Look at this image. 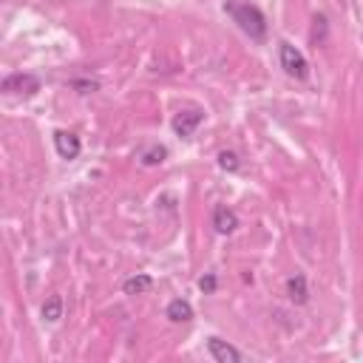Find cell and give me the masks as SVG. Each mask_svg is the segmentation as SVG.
Instances as JSON below:
<instances>
[{
    "instance_id": "1",
    "label": "cell",
    "mask_w": 363,
    "mask_h": 363,
    "mask_svg": "<svg viewBox=\"0 0 363 363\" xmlns=\"http://www.w3.org/2000/svg\"><path fill=\"white\" fill-rule=\"evenodd\" d=\"M224 11L233 17V23H238V28L244 34H250L252 40H264L267 37V17L264 11L250 3V0H227L224 3Z\"/></svg>"
},
{
    "instance_id": "2",
    "label": "cell",
    "mask_w": 363,
    "mask_h": 363,
    "mask_svg": "<svg viewBox=\"0 0 363 363\" xmlns=\"http://www.w3.org/2000/svg\"><path fill=\"white\" fill-rule=\"evenodd\" d=\"M278 54H281V68L289 77H295V79H306L309 77V62L292 43H278Z\"/></svg>"
},
{
    "instance_id": "3",
    "label": "cell",
    "mask_w": 363,
    "mask_h": 363,
    "mask_svg": "<svg viewBox=\"0 0 363 363\" xmlns=\"http://www.w3.org/2000/svg\"><path fill=\"white\" fill-rule=\"evenodd\" d=\"M3 91L6 94H26V96H34L40 91V79L34 74H9L3 79Z\"/></svg>"
},
{
    "instance_id": "4",
    "label": "cell",
    "mask_w": 363,
    "mask_h": 363,
    "mask_svg": "<svg viewBox=\"0 0 363 363\" xmlns=\"http://www.w3.org/2000/svg\"><path fill=\"white\" fill-rule=\"evenodd\" d=\"M207 352H210V357L218 360V363H238V360H241V352H238L233 343L221 340V337H207Z\"/></svg>"
},
{
    "instance_id": "5",
    "label": "cell",
    "mask_w": 363,
    "mask_h": 363,
    "mask_svg": "<svg viewBox=\"0 0 363 363\" xmlns=\"http://www.w3.org/2000/svg\"><path fill=\"white\" fill-rule=\"evenodd\" d=\"M54 147H57V153H60L62 159H77L79 150H82L79 136L71 133V130H57V133H54Z\"/></svg>"
},
{
    "instance_id": "6",
    "label": "cell",
    "mask_w": 363,
    "mask_h": 363,
    "mask_svg": "<svg viewBox=\"0 0 363 363\" xmlns=\"http://www.w3.org/2000/svg\"><path fill=\"white\" fill-rule=\"evenodd\" d=\"M201 119H204V113H201L199 108H193V111H179V113L173 116V130H176L179 136H190V133L201 125Z\"/></svg>"
},
{
    "instance_id": "7",
    "label": "cell",
    "mask_w": 363,
    "mask_h": 363,
    "mask_svg": "<svg viewBox=\"0 0 363 363\" xmlns=\"http://www.w3.org/2000/svg\"><path fill=\"white\" fill-rule=\"evenodd\" d=\"M213 227H216L221 235H227V233H233V230L238 227V216H235L227 204H218V207L213 210Z\"/></svg>"
},
{
    "instance_id": "8",
    "label": "cell",
    "mask_w": 363,
    "mask_h": 363,
    "mask_svg": "<svg viewBox=\"0 0 363 363\" xmlns=\"http://www.w3.org/2000/svg\"><path fill=\"white\" fill-rule=\"evenodd\" d=\"M286 295H289L292 303H306L309 289H306V278H303L301 272H295V275L286 281Z\"/></svg>"
},
{
    "instance_id": "9",
    "label": "cell",
    "mask_w": 363,
    "mask_h": 363,
    "mask_svg": "<svg viewBox=\"0 0 363 363\" xmlns=\"http://www.w3.org/2000/svg\"><path fill=\"white\" fill-rule=\"evenodd\" d=\"M164 312H167V318H170L173 323H184V320H190V318H193V306H190L184 298H176V301H170Z\"/></svg>"
},
{
    "instance_id": "10",
    "label": "cell",
    "mask_w": 363,
    "mask_h": 363,
    "mask_svg": "<svg viewBox=\"0 0 363 363\" xmlns=\"http://www.w3.org/2000/svg\"><path fill=\"white\" fill-rule=\"evenodd\" d=\"M150 286H153V278H150V275H133V278H128V281L122 284L125 295H142V292H147Z\"/></svg>"
},
{
    "instance_id": "11",
    "label": "cell",
    "mask_w": 363,
    "mask_h": 363,
    "mask_svg": "<svg viewBox=\"0 0 363 363\" xmlns=\"http://www.w3.org/2000/svg\"><path fill=\"white\" fill-rule=\"evenodd\" d=\"M43 318L51 320V323L62 318V298H60V295H51V298L43 303Z\"/></svg>"
},
{
    "instance_id": "12",
    "label": "cell",
    "mask_w": 363,
    "mask_h": 363,
    "mask_svg": "<svg viewBox=\"0 0 363 363\" xmlns=\"http://www.w3.org/2000/svg\"><path fill=\"white\" fill-rule=\"evenodd\" d=\"M164 156H167V150L162 147V145H153V147H147V150H142V164H159V162H164Z\"/></svg>"
},
{
    "instance_id": "13",
    "label": "cell",
    "mask_w": 363,
    "mask_h": 363,
    "mask_svg": "<svg viewBox=\"0 0 363 363\" xmlns=\"http://www.w3.org/2000/svg\"><path fill=\"white\" fill-rule=\"evenodd\" d=\"M218 164H221L224 170H238V156H235L233 150H221V153H218Z\"/></svg>"
},
{
    "instance_id": "14",
    "label": "cell",
    "mask_w": 363,
    "mask_h": 363,
    "mask_svg": "<svg viewBox=\"0 0 363 363\" xmlns=\"http://www.w3.org/2000/svg\"><path fill=\"white\" fill-rule=\"evenodd\" d=\"M199 286H201L204 292H213V289H216V278H213V275H204V278H199Z\"/></svg>"
}]
</instances>
